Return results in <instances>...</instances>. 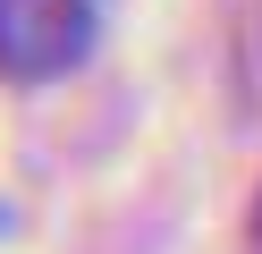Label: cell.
I'll use <instances>...</instances> for the list:
<instances>
[{
  "mask_svg": "<svg viewBox=\"0 0 262 254\" xmlns=\"http://www.w3.org/2000/svg\"><path fill=\"white\" fill-rule=\"evenodd\" d=\"M93 43V0H0V76H59Z\"/></svg>",
  "mask_w": 262,
  "mask_h": 254,
  "instance_id": "1",
  "label": "cell"
}]
</instances>
